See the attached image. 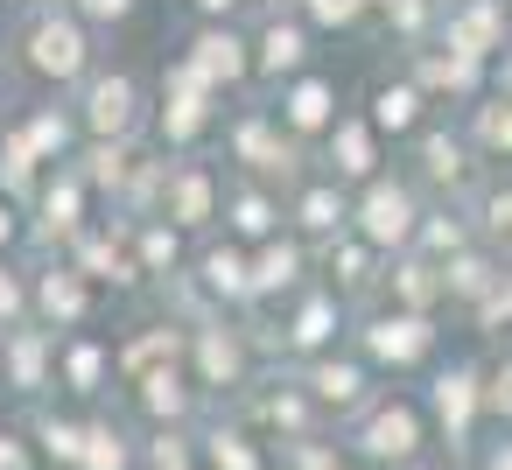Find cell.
<instances>
[{
  "mask_svg": "<svg viewBox=\"0 0 512 470\" xmlns=\"http://www.w3.org/2000/svg\"><path fill=\"white\" fill-rule=\"evenodd\" d=\"M351 218H358V239L365 246H407L414 239V225H421V211H414V190H400V183H365V197L351 204Z\"/></svg>",
  "mask_w": 512,
  "mask_h": 470,
  "instance_id": "cell-1",
  "label": "cell"
},
{
  "mask_svg": "<svg viewBox=\"0 0 512 470\" xmlns=\"http://www.w3.org/2000/svg\"><path fill=\"white\" fill-rule=\"evenodd\" d=\"M29 64H36L43 78L71 85V78L92 71V43H85V29H78L71 15H36V29H29Z\"/></svg>",
  "mask_w": 512,
  "mask_h": 470,
  "instance_id": "cell-2",
  "label": "cell"
},
{
  "mask_svg": "<svg viewBox=\"0 0 512 470\" xmlns=\"http://www.w3.org/2000/svg\"><path fill=\"white\" fill-rule=\"evenodd\" d=\"M85 134L92 141H127L134 134V120H141V85L127 78V71H99L92 85H85Z\"/></svg>",
  "mask_w": 512,
  "mask_h": 470,
  "instance_id": "cell-3",
  "label": "cell"
},
{
  "mask_svg": "<svg viewBox=\"0 0 512 470\" xmlns=\"http://www.w3.org/2000/svg\"><path fill=\"white\" fill-rule=\"evenodd\" d=\"M183 64H190V71H197V78H204V85L218 92V85H239V78L253 71V43H246V36H239L232 22H204Z\"/></svg>",
  "mask_w": 512,
  "mask_h": 470,
  "instance_id": "cell-4",
  "label": "cell"
},
{
  "mask_svg": "<svg viewBox=\"0 0 512 470\" xmlns=\"http://www.w3.org/2000/svg\"><path fill=\"white\" fill-rule=\"evenodd\" d=\"M211 99H218V92H211L190 64H176V71L162 78V141H176V148L197 141V134L211 127Z\"/></svg>",
  "mask_w": 512,
  "mask_h": 470,
  "instance_id": "cell-5",
  "label": "cell"
},
{
  "mask_svg": "<svg viewBox=\"0 0 512 470\" xmlns=\"http://www.w3.org/2000/svg\"><path fill=\"white\" fill-rule=\"evenodd\" d=\"M442 50L484 64L491 50H505V8L498 0H456V8L442 15Z\"/></svg>",
  "mask_w": 512,
  "mask_h": 470,
  "instance_id": "cell-6",
  "label": "cell"
},
{
  "mask_svg": "<svg viewBox=\"0 0 512 470\" xmlns=\"http://www.w3.org/2000/svg\"><path fill=\"white\" fill-rule=\"evenodd\" d=\"M162 218H169L176 232H197V225H211V218H218V183H211V169L183 162L176 176H162Z\"/></svg>",
  "mask_w": 512,
  "mask_h": 470,
  "instance_id": "cell-7",
  "label": "cell"
},
{
  "mask_svg": "<svg viewBox=\"0 0 512 470\" xmlns=\"http://www.w3.org/2000/svg\"><path fill=\"white\" fill-rule=\"evenodd\" d=\"M358 449H365L372 463H407V456L421 449V414H414L407 400H386V407H372V421L358 428Z\"/></svg>",
  "mask_w": 512,
  "mask_h": 470,
  "instance_id": "cell-8",
  "label": "cell"
},
{
  "mask_svg": "<svg viewBox=\"0 0 512 470\" xmlns=\"http://www.w3.org/2000/svg\"><path fill=\"white\" fill-rule=\"evenodd\" d=\"M428 344H435V330H428L421 309H393V316H379L365 330V351L379 365H414V358H428Z\"/></svg>",
  "mask_w": 512,
  "mask_h": 470,
  "instance_id": "cell-9",
  "label": "cell"
},
{
  "mask_svg": "<svg viewBox=\"0 0 512 470\" xmlns=\"http://www.w3.org/2000/svg\"><path fill=\"white\" fill-rule=\"evenodd\" d=\"M302 64H309V29L274 15V22L260 29V43H253V71H267V78H302Z\"/></svg>",
  "mask_w": 512,
  "mask_h": 470,
  "instance_id": "cell-10",
  "label": "cell"
},
{
  "mask_svg": "<svg viewBox=\"0 0 512 470\" xmlns=\"http://www.w3.org/2000/svg\"><path fill=\"white\" fill-rule=\"evenodd\" d=\"M330 120H337V85L330 78H295L281 92V127L288 134H323Z\"/></svg>",
  "mask_w": 512,
  "mask_h": 470,
  "instance_id": "cell-11",
  "label": "cell"
},
{
  "mask_svg": "<svg viewBox=\"0 0 512 470\" xmlns=\"http://www.w3.org/2000/svg\"><path fill=\"white\" fill-rule=\"evenodd\" d=\"M232 155L260 176H288L295 169V148L281 141V120H239L232 127Z\"/></svg>",
  "mask_w": 512,
  "mask_h": 470,
  "instance_id": "cell-12",
  "label": "cell"
},
{
  "mask_svg": "<svg viewBox=\"0 0 512 470\" xmlns=\"http://www.w3.org/2000/svg\"><path fill=\"white\" fill-rule=\"evenodd\" d=\"M330 162L344 183H372L379 176V134L365 120H330Z\"/></svg>",
  "mask_w": 512,
  "mask_h": 470,
  "instance_id": "cell-13",
  "label": "cell"
},
{
  "mask_svg": "<svg viewBox=\"0 0 512 470\" xmlns=\"http://www.w3.org/2000/svg\"><path fill=\"white\" fill-rule=\"evenodd\" d=\"M484 400H477V372L470 365H449L442 379H435V421L449 428V442H463L470 435V414H477Z\"/></svg>",
  "mask_w": 512,
  "mask_h": 470,
  "instance_id": "cell-14",
  "label": "cell"
},
{
  "mask_svg": "<svg viewBox=\"0 0 512 470\" xmlns=\"http://www.w3.org/2000/svg\"><path fill=\"white\" fill-rule=\"evenodd\" d=\"M421 106H428V92L407 78V85H379L372 92V134H407V127H421Z\"/></svg>",
  "mask_w": 512,
  "mask_h": 470,
  "instance_id": "cell-15",
  "label": "cell"
},
{
  "mask_svg": "<svg viewBox=\"0 0 512 470\" xmlns=\"http://www.w3.org/2000/svg\"><path fill=\"white\" fill-rule=\"evenodd\" d=\"M78 218H85V176H78V169H64V176H50V183H43V239L78 232Z\"/></svg>",
  "mask_w": 512,
  "mask_h": 470,
  "instance_id": "cell-16",
  "label": "cell"
},
{
  "mask_svg": "<svg viewBox=\"0 0 512 470\" xmlns=\"http://www.w3.org/2000/svg\"><path fill=\"white\" fill-rule=\"evenodd\" d=\"M477 78H484V64H470V57H456V50H428L421 71H414L421 92H456V99H470Z\"/></svg>",
  "mask_w": 512,
  "mask_h": 470,
  "instance_id": "cell-17",
  "label": "cell"
},
{
  "mask_svg": "<svg viewBox=\"0 0 512 470\" xmlns=\"http://www.w3.org/2000/svg\"><path fill=\"white\" fill-rule=\"evenodd\" d=\"M295 274H302V253L281 246V239H267V246L246 260V295H281V288H295Z\"/></svg>",
  "mask_w": 512,
  "mask_h": 470,
  "instance_id": "cell-18",
  "label": "cell"
},
{
  "mask_svg": "<svg viewBox=\"0 0 512 470\" xmlns=\"http://www.w3.org/2000/svg\"><path fill=\"white\" fill-rule=\"evenodd\" d=\"M36 309H43L50 323H78V316H85V274H78V267H50V274L36 281Z\"/></svg>",
  "mask_w": 512,
  "mask_h": 470,
  "instance_id": "cell-19",
  "label": "cell"
},
{
  "mask_svg": "<svg viewBox=\"0 0 512 470\" xmlns=\"http://www.w3.org/2000/svg\"><path fill=\"white\" fill-rule=\"evenodd\" d=\"M141 407H148L155 421H183V407H190L183 372H176V365H148V372H141Z\"/></svg>",
  "mask_w": 512,
  "mask_h": 470,
  "instance_id": "cell-20",
  "label": "cell"
},
{
  "mask_svg": "<svg viewBox=\"0 0 512 470\" xmlns=\"http://www.w3.org/2000/svg\"><path fill=\"white\" fill-rule=\"evenodd\" d=\"M295 218H302V232H316V239H330V232H344V218H351V204H344V190H337V183H316V190H302V204H295Z\"/></svg>",
  "mask_w": 512,
  "mask_h": 470,
  "instance_id": "cell-21",
  "label": "cell"
},
{
  "mask_svg": "<svg viewBox=\"0 0 512 470\" xmlns=\"http://www.w3.org/2000/svg\"><path fill=\"white\" fill-rule=\"evenodd\" d=\"M0 358H8L15 386H43V372H50V337H43V330H15L8 344H0Z\"/></svg>",
  "mask_w": 512,
  "mask_h": 470,
  "instance_id": "cell-22",
  "label": "cell"
},
{
  "mask_svg": "<svg viewBox=\"0 0 512 470\" xmlns=\"http://www.w3.org/2000/svg\"><path fill=\"white\" fill-rule=\"evenodd\" d=\"M225 225L239 232V239H274V225H281V211L260 197V190H239L232 204H225Z\"/></svg>",
  "mask_w": 512,
  "mask_h": 470,
  "instance_id": "cell-23",
  "label": "cell"
},
{
  "mask_svg": "<svg viewBox=\"0 0 512 470\" xmlns=\"http://www.w3.org/2000/svg\"><path fill=\"white\" fill-rule=\"evenodd\" d=\"M78 274H99V281H134L141 267H134V260H127V253L113 246V239L85 232V239H78Z\"/></svg>",
  "mask_w": 512,
  "mask_h": 470,
  "instance_id": "cell-24",
  "label": "cell"
},
{
  "mask_svg": "<svg viewBox=\"0 0 512 470\" xmlns=\"http://www.w3.org/2000/svg\"><path fill=\"white\" fill-rule=\"evenodd\" d=\"M15 141H22L36 162H57V155L71 148V120H64V113H36L29 127H15Z\"/></svg>",
  "mask_w": 512,
  "mask_h": 470,
  "instance_id": "cell-25",
  "label": "cell"
},
{
  "mask_svg": "<svg viewBox=\"0 0 512 470\" xmlns=\"http://www.w3.org/2000/svg\"><path fill=\"white\" fill-rule=\"evenodd\" d=\"M204 288L225 295V302H239V295H246V253H239V246H211V253H204Z\"/></svg>",
  "mask_w": 512,
  "mask_h": 470,
  "instance_id": "cell-26",
  "label": "cell"
},
{
  "mask_svg": "<svg viewBox=\"0 0 512 470\" xmlns=\"http://www.w3.org/2000/svg\"><path fill=\"white\" fill-rule=\"evenodd\" d=\"M309 386H316V400H323V407H351V400L365 393V372L330 358V365H316V372H309Z\"/></svg>",
  "mask_w": 512,
  "mask_h": 470,
  "instance_id": "cell-27",
  "label": "cell"
},
{
  "mask_svg": "<svg viewBox=\"0 0 512 470\" xmlns=\"http://www.w3.org/2000/svg\"><path fill=\"white\" fill-rule=\"evenodd\" d=\"M78 470H127V435H120V428H85Z\"/></svg>",
  "mask_w": 512,
  "mask_h": 470,
  "instance_id": "cell-28",
  "label": "cell"
},
{
  "mask_svg": "<svg viewBox=\"0 0 512 470\" xmlns=\"http://www.w3.org/2000/svg\"><path fill=\"white\" fill-rule=\"evenodd\" d=\"M491 260H477V253H449V267H442V295H484L491 288Z\"/></svg>",
  "mask_w": 512,
  "mask_h": 470,
  "instance_id": "cell-29",
  "label": "cell"
},
{
  "mask_svg": "<svg viewBox=\"0 0 512 470\" xmlns=\"http://www.w3.org/2000/svg\"><path fill=\"white\" fill-rule=\"evenodd\" d=\"M393 295H400L407 309H428V302L442 295V267H428V260H407V267L393 274Z\"/></svg>",
  "mask_w": 512,
  "mask_h": 470,
  "instance_id": "cell-30",
  "label": "cell"
},
{
  "mask_svg": "<svg viewBox=\"0 0 512 470\" xmlns=\"http://www.w3.org/2000/svg\"><path fill=\"white\" fill-rule=\"evenodd\" d=\"M330 330H337V302H330V295H309L302 316H295V344H302V351H323Z\"/></svg>",
  "mask_w": 512,
  "mask_h": 470,
  "instance_id": "cell-31",
  "label": "cell"
},
{
  "mask_svg": "<svg viewBox=\"0 0 512 470\" xmlns=\"http://www.w3.org/2000/svg\"><path fill=\"white\" fill-rule=\"evenodd\" d=\"M197 365H204V379H239V337L197 330Z\"/></svg>",
  "mask_w": 512,
  "mask_h": 470,
  "instance_id": "cell-32",
  "label": "cell"
},
{
  "mask_svg": "<svg viewBox=\"0 0 512 470\" xmlns=\"http://www.w3.org/2000/svg\"><path fill=\"white\" fill-rule=\"evenodd\" d=\"M127 162H134V155H127V141H92V155H85V169H78V176H85V183H113V190H120V183H127Z\"/></svg>",
  "mask_w": 512,
  "mask_h": 470,
  "instance_id": "cell-33",
  "label": "cell"
},
{
  "mask_svg": "<svg viewBox=\"0 0 512 470\" xmlns=\"http://www.w3.org/2000/svg\"><path fill=\"white\" fill-rule=\"evenodd\" d=\"M64 379H71V393H99L106 386V351L99 344H71L64 351Z\"/></svg>",
  "mask_w": 512,
  "mask_h": 470,
  "instance_id": "cell-34",
  "label": "cell"
},
{
  "mask_svg": "<svg viewBox=\"0 0 512 470\" xmlns=\"http://www.w3.org/2000/svg\"><path fill=\"white\" fill-rule=\"evenodd\" d=\"M421 169H428L435 183H456V176H463V141H456V134H428V141H421Z\"/></svg>",
  "mask_w": 512,
  "mask_h": 470,
  "instance_id": "cell-35",
  "label": "cell"
},
{
  "mask_svg": "<svg viewBox=\"0 0 512 470\" xmlns=\"http://www.w3.org/2000/svg\"><path fill=\"white\" fill-rule=\"evenodd\" d=\"M477 323H484V330L512 323V274H505V267H498V274H491V288L477 295Z\"/></svg>",
  "mask_w": 512,
  "mask_h": 470,
  "instance_id": "cell-36",
  "label": "cell"
},
{
  "mask_svg": "<svg viewBox=\"0 0 512 470\" xmlns=\"http://www.w3.org/2000/svg\"><path fill=\"white\" fill-rule=\"evenodd\" d=\"M477 141L498 148V155H512V99H498V106L477 113Z\"/></svg>",
  "mask_w": 512,
  "mask_h": 470,
  "instance_id": "cell-37",
  "label": "cell"
},
{
  "mask_svg": "<svg viewBox=\"0 0 512 470\" xmlns=\"http://www.w3.org/2000/svg\"><path fill=\"white\" fill-rule=\"evenodd\" d=\"M211 463H218V470H260L253 442H246V435H225V428L211 435Z\"/></svg>",
  "mask_w": 512,
  "mask_h": 470,
  "instance_id": "cell-38",
  "label": "cell"
},
{
  "mask_svg": "<svg viewBox=\"0 0 512 470\" xmlns=\"http://www.w3.org/2000/svg\"><path fill=\"white\" fill-rule=\"evenodd\" d=\"M309 8V22H323V29H351L358 15H365V0H302Z\"/></svg>",
  "mask_w": 512,
  "mask_h": 470,
  "instance_id": "cell-39",
  "label": "cell"
},
{
  "mask_svg": "<svg viewBox=\"0 0 512 470\" xmlns=\"http://www.w3.org/2000/svg\"><path fill=\"white\" fill-rule=\"evenodd\" d=\"M141 267H176V225H148L141 232Z\"/></svg>",
  "mask_w": 512,
  "mask_h": 470,
  "instance_id": "cell-40",
  "label": "cell"
},
{
  "mask_svg": "<svg viewBox=\"0 0 512 470\" xmlns=\"http://www.w3.org/2000/svg\"><path fill=\"white\" fill-rule=\"evenodd\" d=\"M78 442H85L78 421H43V449H50L57 463H78Z\"/></svg>",
  "mask_w": 512,
  "mask_h": 470,
  "instance_id": "cell-41",
  "label": "cell"
},
{
  "mask_svg": "<svg viewBox=\"0 0 512 470\" xmlns=\"http://www.w3.org/2000/svg\"><path fill=\"white\" fill-rule=\"evenodd\" d=\"M414 239H428V253H463V225H449V218L414 225Z\"/></svg>",
  "mask_w": 512,
  "mask_h": 470,
  "instance_id": "cell-42",
  "label": "cell"
},
{
  "mask_svg": "<svg viewBox=\"0 0 512 470\" xmlns=\"http://www.w3.org/2000/svg\"><path fill=\"white\" fill-rule=\"evenodd\" d=\"M477 400H484L491 414H505V421H512V358L491 372V386H477Z\"/></svg>",
  "mask_w": 512,
  "mask_h": 470,
  "instance_id": "cell-43",
  "label": "cell"
},
{
  "mask_svg": "<svg viewBox=\"0 0 512 470\" xmlns=\"http://www.w3.org/2000/svg\"><path fill=\"white\" fill-rule=\"evenodd\" d=\"M22 309H29V295H22V281H15L8 267H0V323H15Z\"/></svg>",
  "mask_w": 512,
  "mask_h": 470,
  "instance_id": "cell-44",
  "label": "cell"
},
{
  "mask_svg": "<svg viewBox=\"0 0 512 470\" xmlns=\"http://www.w3.org/2000/svg\"><path fill=\"white\" fill-rule=\"evenodd\" d=\"M78 15H85V22H127L134 0H78Z\"/></svg>",
  "mask_w": 512,
  "mask_h": 470,
  "instance_id": "cell-45",
  "label": "cell"
},
{
  "mask_svg": "<svg viewBox=\"0 0 512 470\" xmlns=\"http://www.w3.org/2000/svg\"><path fill=\"white\" fill-rule=\"evenodd\" d=\"M484 225H491V232H512V190H498V197L484 204Z\"/></svg>",
  "mask_w": 512,
  "mask_h": 470,
  "instance_id": "cell-46",
  "label": "cell"
},
{
  "mask_svg": "<svg viewBox=\"0 0 512 470\" xmlns=\"http://www.w3.org/2000/svg\"><path fill=\"white\" fill-rule=\"evenodd\" d=\"M267 414H274L281 428H302V400H295V393H281V400H267Z\"/></svg>",
  "mask_w": 512,
  "mask_h": 470,
  "instance_id": "cell-47",
  "label": "cell"
},
{
  "mask_svg": "<svg viewBox=\"0 0 512 470\" xmlns=\"http://www.w3.org/2000/svg\"><path fill=\"white\" fill-rule=\"evenodd\" d=\"M0 470H29V449H22V435H0Z\"/></svg>",
  "mask_w": 512,
  "mask_h": 470,
  "instance_id": "cell-48",
  "label": "cell"
},
{
  "mask_svg": "<svg viewBox=\"0 0 512 470\" xmlns=\"http://www.w3.org/2000/svg\"><path fill=\"white\" fill-rule=\"evenodd\" d=\"M337 267H344L337 281H365V246H344V260H337Z\"/></svg>",
  "mask_w": 512,
  "mask_h": 470,
  "instance_id": "cell-49",
  "label": "cell"
},
{
  "mask_svg": "<svg viewBox=\"0 0 512 470\" xmlns=\"http://www.w3.org/2000/svg\"><path fill=\"white\" fill-rule=\"evenodd\" d=\"M232 8H239V0H197V15H204V22H225Z\"/></svg>",
  "mask_w": 512,
  "mask_h": 470,
  "instance_id": "cell-50",
  "label": "cell"
},
{
  "mask_svg": "<svg viewBox=\"0 0 512 470\" xmlns=\"http://www.w3.org/2000/svg\"><path fill=\"white\" fill-rule=\"evenodd\" d=\"M8 239H15V204L0 197V246H8Z\"/></svg>",
  "mask_w": 512,
  "mask_h": 470,
  "instance_id": "cell-51",
  "label": "cell"
},
{
  "mask_svg": "<svg viewBox=\"0 0 512 470\" xmlns=\"http://www.w3.org/2000/svg\"><path fill=\"white\" fill-rule=\"evenodd\" d=\"M491 470H512V442H498V449H491Z\"/></svg>",
  "mask_w": 512,
  "mask_h": 470,
  "instance_id": "cell-52",
  "label": "cell"
},
{
  "mask_svg": "<svg viewBox=\"0 0 512 470\" xmlns=\"http://www.w3.org/2000/svg\"><path fill=\"white\" fill-rule=\"evenodd\" d=\"M498 85H505V92H512V57H505V64H498Z\"/></svg>",
  "mask_w": 512,
  "mask_h": 470,
  "instance_id": "cell-53",
  "label": "cell"
},
{
  "mask_svg": "<svg viewBox=\"0 0 512 470\" xmlns=\"http://www.w3.org/2000/svg\"><path fill=\"white\" fill-rule=\"evenodd\" d=\"M155 470H190V463H155Z\"/></svg>",
  "mask_w": 512,
  "mask_h": 470,
  "instance_id": "cell-54",
  "label": "cell"
},
{
  "mask_svg": "<svg viewBox=\"0 0 512 470\" xmlns=\"http://www.w3.org/2000/svg\"><path fill=\"white\" fill-rule=\"evenodd\" d=\"M365 8H393V0H365Z\"/></svg>",
  "mask_w": 512,
  "mask_h": 470,
  "instance_id": "cell-55",
  "label": "cell"
},
{
  "mask_svg": "<svg viewBox=\"0 0 512 470\" xmlns=\"http://www.w3.org/2000/svg\"><path fill=\"white\" fill-rule=\"evenodd\" d=\"M442 8H456V0H442Z\"/></svg>",
  "mask_w": 512,
  "mask_h": 470,
  "instance_id": "cell-56",
  "label": "cell"
}]
</instances>
